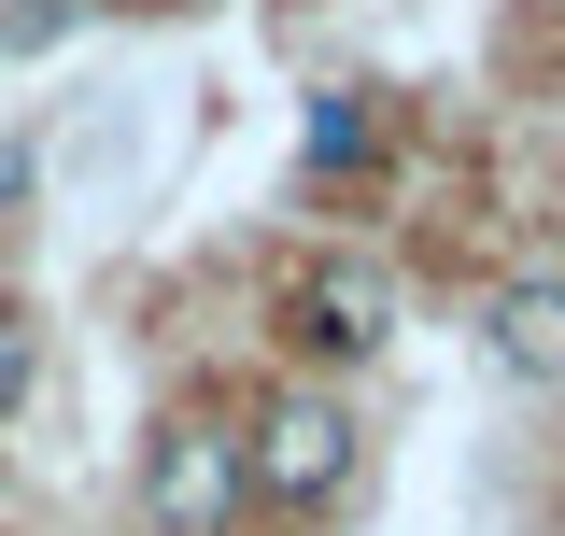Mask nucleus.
Returning a JSON list of instances; mask_svg holds the SVG:
<instances>
[{
    "mask_svg": "<svg viewBox=\"0 0 565 536\" xmlns=\"http://www.w3.org/2000/svg\"><path fill=\"white\" fill-rule=\"evenodd\" d=\"M494 367L509 382H565V268L494 282Z\"/></svg>",
    "mask_w": 565,
    "mask_h": 536,
    "instance_id": "20e7f679",
    "label": "nucleus"
},
{
    "mask_svg": "<svg viewBox=\"0 0 565 536\" xmlns=\"http://www.w3.org/2000/svg\"><path fill=\"white\" fill-rule=\"evenodd\" d=\"M71 29V0H14V14H0V43H14V57H29V43H57Z\"/></svg>",
    "mask_w": 565,
    "mask_h": 536,
    "instance_id": "0eeeda50",
    "label": "nucleus"
},
{
    "mask_svg": "<svg viewBox=\"0 0 565 536\" xmlns=\"http://www.w3.org/2000/svg\"><path fill=\"white\" fill-rule=\"evenodd\" d=\"M297 339H311V353H382V339H396V282H382V268L367 255H326L311 268V282H297Z\"/></svg>",
    "mask_w": 565,
    "mask_h": 536,
    "instance_id": "7ed1b4c3",
    "label": "nucleus"
},
{
    "mask_svg": "<svg viewBox=\"0 0 565 536\" xmlns=\"http://www.w3.org/2000/svg\"><path fill=\"white\" fill-rule=\"evenodd\" d=\"M29 367H43V339H29V311H0V424L29 409Z\"/></svg>",
    "mask_w": 565,
    "mask_h": 536,
    "instance_id": "423d86ee",
    "label": "nucleus"
},
{
    "mask_svg": "<svg viewBox=\"0 0 565 536\" xmlns=\"http://www.w3.org/2000/svg\"><path fill=\"white\" fill-rule=\"evenodd\" d=\"M367 141H382V99H367V85H326V99H311V170H353Z\"/></svg>",
    "mask_w": 565,
    "mask_h": 536,
    "instance_id": "39448f33",
    "label": "nucleus"
},
{
    "mask_svg": "<svg viewBox=\"0 0 565 536\" xmlns=\"http://www.w3.org/2000/svg\"><path fill=\"white\" fill-rule=\"evenodd\" d=\"M340 467H353V409H340V396H269V409H255V438H241L255 508H326Z\"/></svg>",
    "mask_w": 565,
    "mask_h": 536,
    "instance_id": "f257e3e1",
    "label": "nucleus"
},
{
    "mask_svg": "<svg viewBox=\"0 0 565 536\" xmlns=\"http://www.w3.org/2000/svg\"><path fill=\"white\" fill-rule=\"evenodd\" d=\"M141 508H156V536H226L241 508H255V480H241V438H226V424H156Z\"/></svg>",
    "mask_w": 565,
    "mask_h": 536,
    "instance_id": "f03ea898",
    "label": "nucleus"
}]
</instances>
